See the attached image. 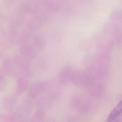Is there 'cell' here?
<instances>
[{
    "instance_id": "3957f363",
    "label": "cell",
    "mask_w": 122,
    "mask_h": 122,
    "mask_svg": "<svg viewBox=\"0 0 122 122\" xmlns=\"http://www.w3.org/2000/svg\"><path fill=\"white\" fill-rule=\"evenodd\" d=\"M72 73L71 68L66 66L63 67L60 71L58 78L59 81L62 83H67L71 80Z\"/></svg>"
},
{
    "instance_id": "7a4b0ae2",
    "label": "cell",
    "mask_w": 122,
    "mask_h": 122,
    "mask_svg": "<svg viewBox=\"0 0 122 122\" xmlns=\"http://www.w3.org/2000/svg\"><path fill=\"white\" fill-rule=\"evenodd\" d=\"M53 103L52 96L46 95L40 97L36 102V106L38 110H46L51 107Z\"/></svg>"
},
{
    "instance_id": "ba28073f",
    "label": "cell",
    "mask_w": 122,
    "mask_h": 122,
    "mask_svg": "<svg viewBox=\"0 0 122 122\" xmlns=\"http://www.w3.org/2000/svg\"><path fill=\"white\" fill-rule=\"evenodd\" d=\"M45 113L43 111L38 110L35 112L32 117V119L35 121H39L44 119Z\"/></svg>"
},
{
    "instance_id": "6da1fadb",
    "label": "cell",
    "mask_w": 122,
    "mask_h": 122,
    "mask_svg": "<svg viewBox=\"0 0 122 122\" xmlns=\"http://www.w3.org/2000/svg\"><path fill=\"white\" fill-rule=\"evenodd\" d=\"M48 87V84L43 81L34 83L31 86L28 91V95L31 98H35L40 95Z\"/></svg>"
},
{
    "instance_id": "5b68a950",
    "label": "cell",
    "mask_w": 122,
    "mask_h": 122,
    "mask_svg": "<svg viewBox=\"0 0 122 122\" xmlns=\"http://www.w3.org/2000/svg\"><path fill=\"white\" fill-rule=\"evenodd\" d=\"M28 83L27 81L23 77L18 78L17 82L16 92L17 95H20L27 88Z\"/></svg>"
},
{
    "instance_id": "52a82bcc",
    "label": "cell",
    "mask_w": 122,
    "mask_h": 122,
    "mask_svg": "<svg viewBox=\"0 0 122 122\" xmlns=\"http://www.w3.org/2000/svg\"><path fill=\"white\" fill-rule=\"evenodd\" d=\"M15 102V100L13 97L6 98L3 102V106L6 109H10L12 107Z\"/></svg>"
},
{
    "instance_id": "277c9868",
    "label": "cell",
    "mask_w": 122,
    "mask_h": 122,
    "mask_svg": "<svg viewBox=\"0 0 122 122\" xmlns=\"http://www.w3.org/2000/svg\"><path fill=\"white\" fill-rule=\"evenodd\" d=\"M20 52L23 57L27 60L33 59L36 55L35 50L30 45L22 46Z\"/></svg>"
},
{
    "instance_id": "8992f818",
    "label": "cell",
    "mask_w": 122,
    "mask_h": 122,
    "mask_svg": "<svg viewBox=\"0 0 122 122\" xmlns=\"http://www.w3.org/2000/svg\"><path fill=\"white\" fill-rule=\"evenodd\" d=\"M122 112V100L113 109L107 120L108 122H110L116 118Z\"/></svg>"
}]
</instances>
